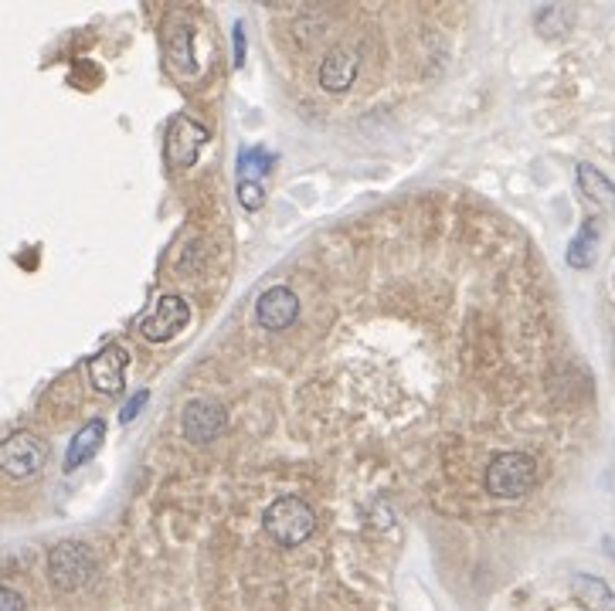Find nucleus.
<instances>
[{
  "label": "nucleus",
  "instance_id": "1",
  "mask_svg": "<svg viewBox=\"0 0 615 611\" xmlns=\"http://www.w3.org/2000/svg\"><path fill=\"white\" fill-rule=\"evenodd\" d=\"M262 527H266V533L279 547H300L316 530V516L306 499L279 496V499H272L266 506V513H262Z\"/></svg>",
  "mask_w": 615,
  "mask_h": 611
},
{
  "label": "nucleus",
  "instance_id": "2",
  "mask_svg": "<svg viewBox=\"0 0 615 611\" xmlns=\"http://www.w3.org/2000/svg\"><path fill=\"white\" fill-rule=\"evenodd\" d=\"M537 483V462L527 452H500L486 466V493L497 499H520Z\"/></svg>",
  "mask_w": 615,
  "mask_h": 611
},
{
  "label": "nucleus",
  "instance_id": "3",
  "mask_svg": "<svg viewBox=\"0 0 615 611\" xmlns=\"http://www.w3.org/2000/svg\"><path fill=\"white\" fill-rule=\"evenodd\" d=\"M96 574V557L79 540H65V544L51 547L48 554V578L58 591H79Z\"/></svg>",
  "mask_w": 615,
  "mask_h": 611
},
{
  "label": "nucleus",
  "instance_id": "4",
  "mask_svg": "<svg viewBox=\"0 0 615 611\" xmlns=\"http://www.w3.org/2000/svg\"><path fill=\"white\" fill-rule=\"evenodd\" d=\"M48 445L31 432H14L0 442V472L11 479H31L45 469Z\"/></svg>",
  "mask_w": 615,
  "mask_h": 611
},
{
  "label": "nucleus",
  "instance_id": "5",
  "mask_svg": "<svg viewBox=\"0 0 615 611\" xmlns=\"http://www.w3.org/2000/svg\"><path fill=\"white\" fill-rule=\"evenodd\" d=\"M187 323H191V306H187L181 296H160L157 309L143 316V320L136 323V330H140V337L150 343H167L181 330H187Z\"/></svg>",
  "mask_w": 615,
  "mask_h": 611
},
{
  "label": "nucleus",
  "instance_id": "6",
  "mask_svg": "<svg viewBox=\"0 0 615 611\" xmlns=\"http://www.w3.org/2000/svg\"><path fill=\"white\" fill-rule=\"evenodd\" d=\"M181 428H184L187 442L208 445L228 428V411L211 398H194V401H187V408L181 415Z\"/></svg>",
  "mask_w": 615,
  "mask_h": 611
},
{
  "label": "nucleus",
  "instance_id": "7",
  "mask_svg": "<svg viewBox=\"0 0 615 611\" xmlns=\"http://www.w3.org/2000/svg\"><path fill=\"white\" fill-rule=\"evenodd\" d=\"M126 367H130V350L123 343H106L96 357H89V384L99 394H119L126 387Z\"/></svg>",
  "mask_w": 615,
  "mask_h": 611
},
{
  "label": "nucleus",
  "instance_id": "8",
  "mask_svg": "<svg viewBox=\"0 0 615 611\" xmlns=\"http://www.w3.org/2000/svg\"><path fill=\"white\" fill-rule=\"evenodd\" d=\"M208 143V129L201 123H194L191 116H174L167 133V160L174 167H194L201 157V146Z\"/></svg>",
  "mask_w": 615,
  "mask_h": 611
},
{
  "label": "nucleus",
  "instance_id": "9",
  "mask_svg": "<svg viewBox=\"0 0 615 611\" xmlns=\"http://www.w3.org/2000/svg\"><path fill=\"white\" fill-rule=\"evenodd\" d=\"M255 320L266 330H289L300 320V296L289 286H272L255 303Z\"/></svg>",
  "mask_w": 615,
  "mask_h": 611
},
{
  "label": "nucleus",
  "instance_id": "10",
  "mask_svg": "<svg viewBox=\"0 0 615 611\" xmlns=\"http://www.w3.org/2000/svg\"><path fill=\"white\" fill-rule=\"evenodd\" d=\"M357 68H361V58L354 48H333L320 65V85L327 92H347L357 79Z\"/></svg>",
  "mask_w": 615,
  "mask_h": 611
},
{
  "label": "nucleus",
  "instance_id": "11",
  "mask_svg": "<svg viewBox=\"0 0 615 611\" xmlns=\"http://www.w3.org/2000/svg\"><path fill=\"white\" fill-rule=\"evenodd\" d=\"M102 438H106V421L102 418H92L75 432V438L68 442V452H65V472H75L79 466L92 459L99 449H102Z\"/></svg>",
  "mask_w": 615,
  "mask_h": 611
},
{
  "label": "nucleus",
  "instance_id": "12",
  "mask_svg": "<svg viewBox=\"0 0 615 611\" xmlns=\"http://www.w3.org/2000/svg\"><path fill=\"white\" fill-rule=\"evenodd\" d=\"M571 591H575V598L582 601L585 611H615V591L602 578L578 574V578L571 581Z\"/></svg>",
  "mask_w": 615,
  "mask_h": 611
},
{
  "label": "nucleus",
  "instance_id": "13",
  "mask_svg": "<svg viewBox=\"0 0 615 611\" xmlns=\"http://www.w3.org/2000/svg\"><path fill=\"white\" fill-rule=\"evenodd\" d=\"M578 187H582L588 201H595L605 211H615V184L592 163H578Z\"/></svg>",
  "mask_w": 615,
  "mask_h": 611
},
{
  "label": "nucleus",
  "instance_id": "14",
  "mask_svg": "<svg viewBox=\"0 0 615 611\" xmlns=\"http://www.w3.org/2000/svg\"><path fill=\"white\" fill-rule=\"evenodd\" d=\"M595 248H599V225L588 218L568 248V265L571 269H588V265L595 262Z\"/></svg>",
  "mask_w": 615,
  "mask_h": 611
},
{
  "label": "nucleus",
  "instance_id": "15",
  "mask_svg": "<svg viewBox=\"0 0 615 611\" xmlns=\"http://www.w3.org/2000/svg\"><path fill=\"white\" fill-rule=\"evenodd\" d=\"M238 201L245 211H259L266 204V191H262L259 180H238Z\"/></svg>",
  "mask_w": 615,
  "mask_h": 611
},
{
  "label": "nucleus",
  "instance_id": "16",
  "mask_svg": "<svg viewBox=\"0 0 615 611\" xmlns=\"http://www.w3.org/2000/svg\"><path fill=\"white\" fill-rule=\"evenodd\" d=\"M0 611H24L21 591H14V588H7V584H0Z\"/></svg>",
  "mask_w": 615,
  "mask_h": 611
},
{
  "label": "nucleus",
  "instance_id": "17",
  "mask_svg": "<svg viewBox=\"0 0 615 611\" xmlns=\"http://www.w3.org/2000/svg\"><path fill=\"white\" fill-rule=\"evenodd\" d=\"M147 401H150V391H136L133 398L126 401V408H123V415H119V418H123V421H133L136 415H140V408H143V404H147Z\"/></svg>",
  "mask_w": 615,
  "mask_h": 611
},
{
  "label": "nucleus",
  "instance_id": "18",
  "mask_svg": "<svg viewBox=\"0 0 615 611\" xmlns=\"http://www.w3.org/2000/svg\"><path fill=\"white\" fill-rule=\"evenodd\" d=\"M235 65H245V31H242V24H235Z\"/></svg>",
  "mask_w": 615,
  "mask_h": 611
}]
</instances>
